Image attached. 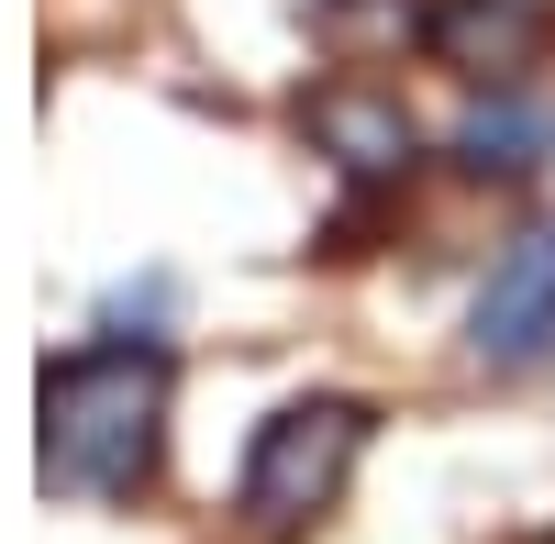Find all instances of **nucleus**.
Segmentation results:
<instances>
[{
    "label": "nucleus",
    "mask_w": 555,
    "mask_h": 544,
    "mask_svg": "<svg viewBox=\"0 0 555 544\" xmlns=\"http://www.w3.org/2000/svg\"><path fill=\"white\" fill-rule=\"evenodd\" d=\"M167 423V355L156 345H78L44 367V489L67 501H122L156 478Z\"/></svg>",
    "instance_id": "obj_1"
},
{
    "label": "nucleus",
    "mask_w": 555,
    "mask_h": 544,
    "mask_svg": "<svg viewBox=\"0 0 555 544\" xmlns=\"http://www.w3.org/2000/svg\"><path fill=\"white\" fill-rule=\"evenodd\" d=\"M467 345L489 355V367H522V355L555 345V222L522 234L512 256L489 267V289H478V311H467Z\"/></svg>",
    "instance_id": "obj_3"
},
{
    "label": "nucleus",
    "mask_w": 555,
    "mask_h": 544,
    "mask_svg": "<svg viewBox=\"0 0 555 544\" xmlns=\"http://www.w3.org/2000/svg\"><path fill=\"white\" fill-rule=\"evenodd\" d=\"M322 44H345V56H378V44H411V34H434L411 0H322Z\"/></svg>",
    "instance_id": "obj_6"
},
{
    "label": "nucleus",
    "mask_w": 555,
    "mask_h": 544,
    "mask_svg": "<svg viewBox=\"0 0 555 544\" xmlns=\"http://www.w3.org/2000/svg\"><path fill=\"white\" fill-rule=\"evenodd\" d=\"M356 444H366V412H356V400H289V412L256 433V456H245V533H256V544L311 533L322 511L345 501Z\"/></svg>",
    "instance_id": "obj_2"
},
{
    "label": "nucleus",
    "mask_w": 555,
    "mask_h": 544,
    "mask_svg": "<svg viewBox=\"0 0 555 544\" xmlns=\"http://www.w3.org/2000/svg\"><path fill=\"white\" fill-rule=\"evenodd\" d=\"M311 133H322L356 178H400V167H411V112L389 101V89H322V101H311Z\"/></svg>",
    "instance_id": "obj_5"
},
{
    "label": "nucleus",
    "mask_w": 555,
    "mask_h": 544,
    "mask_svg": "<svg viewBox=\"0 0 555 544\" xmlns=\"http://www.w3.org/2000/svg\"><path fill=\"white\" fill-rule=\"evenodd\" d=\"M434 44H444V67H467V78H522L555 44V23H544V0H444Z\"/></svg>",
    "instance_id": "obj_4"
},
{
    "label": "nucleus",
    "mask_w": 555,
    "mask_h": 544,
    "mask_svg": "<svg viewBox=\"0 0 555 544\" xmlns=\"http://www.w3.org/2000/svg\"><path fill=\"white\" fill-rule=\"evenodd\" d=\"M455 145H467V167H533V112L522 101H489V112H467V133H455Z\"/></svg>",
    "instance_id": "obj_7"
}]
</instances>
